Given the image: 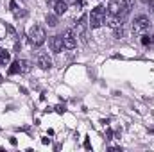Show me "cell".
<instances>
[{
  "label": "cell",
  "instance_id": "cell-1",
  "mask_svg": "<svg viewBox=\"0 0 154 152\" xmlns=\"http://www.w3.org/2000/svg\"><path fill=\"white\" fill-rule=\"evenodd\" d=\"M104 20H106V9H104V5H97L95 9H91V13L88 16V22H90L88 25L91 29H99L104 23Z\"/></svg>",
  "mask_w": 154,
  "mask_h": 152
},
{
  "label": "cell",
  "instance_id": "cell-2",
  "mask_svg": "<svg viewBox=\"0 0 154 152\" xmlns=\"http://www.w3.org/2000/svg\"><path fill=\"white\" fill-rule=\"evenodd\" d=\"M45 39H47V34H45V29L41 25L31 27V31H29V43L32 47H41L45 43Z\"/></svg>",
  "mask_w": 154,
  "mask_h": 152
},
{
  "label": "cell",
  "instance_id": "cell-3",
  "mask_svg": "<svg viewBox=\"0 0 154 152\" xmlns=\"http://www.w3.org/2000/svg\"><path fill=\"white\" fill-rule=\"evenodd\" d=\"M149 18L145 16V14H140V16H136L134 18V22H133V34H136V36H142L143 32H147L149 31Z\"/></svg>",
  "mask_w": 154,
  "mask_h": 152
},
{
  "label": "cell",
  "instance_id": "cell-4",
  "mask_svg": "<svg viewBox=\"0 0 154 152\" xmlns=\"http://www.w3.org/2000/svg\"><path fill=\"white\" fill-rule=\"evenodd\" d=\"M75 36L77 38H81L82 43H88V38H86V16H81L79 18V22L75 23Z\"/></svg>",
  "mask_w": 154,
  "mask_h": 152
},
{
  "label": "cell",
  "instance_id": "cell-5",
  "mask_svg": "<svg viewBox=\"0 0 154 152\" xmlns=\"http://www.w3.org/2000/svg\"><path fill=\"white\" fill-rule=\"evenodd\" d=\"M63 43H65V48H70V50L77 47V36L72 29H66L63 32Z\"/></svg>",
  "mask_w": 154,
  "mask_h": 152
},
{
  "label": "cell",
  "instance_id": "cell-6",
  "mask_svg": "<svg viewBox=\"0 0 154 152\" xmlns=\"http://www.w3.org/2000/svg\"><path fill=\"white\" fill-rule=\"evenodd\" d=\"M48 47H50V50H52L54 54H59V52L63 50V47H65L63 36H50V38H48Z\"/></svg>",
  "mask_w": 154,
  "mask_h": 152
},
{
  "label": "cell",
  "instance_id": "cell-7",
  "mask_svg": "<svg viewBox=\"0 0 154 152\" xmlns=\"http://www.w3.org/2000/svg\"><path fill=\"white\" fill-rule=\"evenodd\" d=\"M36 63H38V66L41 70H50V68H52V59H50L48 54H45V52H39L38 54Z\"/></svg>",
  "mask_w": 154,
  "mask_h": 152
},
{
  "label": "cell",
  "instance_id": "cell-8",
  "mask_svg": "<svg viewBox=\"0 0 154 152\" xmlns=\"http://www.w3.org/2000/svg\"><path fill=\"white\" fill-rule=\"evenodd\" d=\"M133 7H134V0H122V2H120V13H118V16L125 18V16L131 13Z\"/></svg>",
  "mask_w": 154,
  "mask_h": 152
},
{
  "label": "cell",
  "instance_id": "cell-9",
  "mask_svg": "<svg viewBox=\"0 0 154 152\" xmlns=\"http://www.w3.org/2000/svg\"><path fill=\"white\" fill-rule=\"evenodd\" d=\"M124 22H125V18H122V16H118V14L108 18V25H109L113 31H116V29H124Z\"/></svg>",
  "mask_w": 154,
  "mask_h": 152
},
{
  "label": "cell",
  "instance_id": "cell-10",
  "mask_svg": "<svg viewBox=\"0 0 154 152\" xmlns=\"http://www.w3.org/2000/svg\"><path fill=\"white\" fill-rule=\"evenodd\" d=\"M66 9H68V4H66L65 0H57V4L54 5V13H56L57 16H59V14H65Z\"/></svg>",
  "mask_w": 154,
  "mask_h": 152
},
{
  "label": "cell",
  "instance_id": "cell-11",
  "mask_svg": "<svg viewBox=\"0 0 154 152\" xmlns=\"http://www.w3.org/2000/svg\"><path fill=\"white\" fill-rule=\"evenodd\" d=\"M9 63H11V54L5 48H0V65L2 66H7Z\"/></svg>",
  "mask_w": 154,
  "mask_h": 152
},
{
  "label": "cell",
  "instance_id": "cell-12",
  "mask_svg": "<svg viewBox=\"0 0 154 152\" xmlns=\"http://www.w3.org/2000/svg\"><path fill=\"white\" fill-rule=\"evenodd\" d=\"M18 65H20V74H29V72H31V68H32L31 61H27V59H20V61H18Z\"/></svg>",
  "mask_w": 154,
  "mask_h": 152
},
{
  "label": "cell",
  "instance_id": "cell-13",
  "mask_svg": "<svg viewBox=\"0 0 154 152\" xmlns=\"http://www.w3.org/2000/svg\"><path fill=\"white\" fill-rule=\"evenodd\" d=\"M108 13L111 14V16H115L120 13V2H116V0H111L109 2V5H108Z\"/></svg>",
  "mask_w": 154,
  "mask_h": 152
},
{
  "label": "cell",
  "instance_id": "cell-14",
  "mask_svg": "<svg viewBox=\"0 0 154 152\" xmlns=\"http://www.w3.org/2000/svg\"><path fill=\"white\" fill-rule=\"evenodd\" d=\"M47 23H48V27H56L57 25V14H47Z\"/></svg>",
  "mask_w": 154,
  "mask_h": 152
},
{
  "label": "cell",
  "instance_id": "cell-15",
  "mask_svg": "<svg viewBox=\"0 0 154 152\" xmlns=\"http://www.w3.org/2000/svg\"><path fill=\"white\" fill-rule=\"evenodd\" d=\"M7 74H9V75H14V74H20V65H18V61H14V63L11 65V68L7 70Z\"/></svg>",
  "mask_w": 154,
  "mask_h": 152
},
{
  "label": "cell",
  "instance_id": "cell-16",
  "mask_svg": "<svg viewBox=\"0 0 154 152\" xmlns=\"http://www.w3.org/2000/svg\"><path fill=\"white\" fill-rule=\"evenodd\" d=\"M7 38V23L0 22V39H5Z\"/></svg>",
  "mask_w": 154,
  "mask_h": 152
},
{
  "label": "cell",
  "instance_id": "cell-17",
  "mask_svg": "<svg viewBox=\"0 0 154 152\" xmlns=\"http://www.w3.org/2000/svg\"><path fill=\"white\" fill-rule=\"evenodd\" d=\"M142 45H151V38H149L145 32L142 34Z\"/></svg>",
  "mask_w": 154,
  "mask_h": 152
},
{
  "label": "cell",
  "instance_id": "cell-18",
  "mask_svg": "<svg viewBox=\"0 0 154 152\" xmlns=\"http://www.w3.org/2000/svg\"><path fill=\"white\" fill-rule=\"evenodd\" d=\"M143 2L149 5V11H151V13L154 14V0H143Z\"/></svg>",
  "mask_w": 154,
  "mask_h": 152
},
{
  "label": "cell",
  "instance_id": "cell-19",
  "mask_svg": "<svg viewBox=\"0 0 154 152\" xmlns=\"http://www.w3.org/2000/svg\"><path fill=\"white\" fill-rule=\"evenodd\" d=\"M115 38L116 39L124 38V29H116V31H115Z\"/></svg>",
  "mask_w": 154,
  "mask_h": 152
},
{
  "label": "cell",
  "instance_id": "cell-20",
  "mask_svg": "<svg viewBox=\"0 0 154 152\" xmlns=\"http://www.w3.org/2000/svg\"><path fill=\"white\" fill-rule=\"evenodd\" d=\"M56 111L57 113H65V106H56Z\"/></svg>",
  "mask_w": 154,
  "mask_h": 152
},
{
  "label": "cell",
  "instance_id": "cell-21",
  "mask_svg": "<svg viewBox=\"0 0 154 152\" xmlns=\"http://www.w3.org/2000/svg\"><path fill=\"white\" fill-rule=\"evenodd\" d=\"M106 136H108V140H109V138L113 136V131H111V129H108V131H106Z\"/></svg>",
  "mask_w": 154,
  "mask_h": 152
},
{
  "label": "cell",
  "instance_id": "cell-22",
  "mask_svg": "<svg viewBox=\"0 0 154 152\" xmlns=\"http://www.w3.org/2000/svg\"><path fill=\"white\" fill-rule=\"evenodd\" d=\"M41 143H43V145H48V143H50V138H43Z\"/></svg>",
  "mask_w": 154,
  "mask_h": 152
},
{
  "label": "cell",
  "instance_id": "cell-23",
  "mask_svg": "<svg viewBox=\"0 0 154 152\" xmlns=\"http://www.w3.org/2000/svg\"><path fill=\"white\" fill-rule=\"evenodd\" d=\"M84 149H91V145H90V141H88V140H84Z\"/></svg>",
  "mask_w": 154,
  "mask_h": 152
},
{
  "label": "cell",
  "instance_id": "cell-24",
  "mask_svg": "<svg viewBox=\"0 0 154 152\" xmlns=\"http://www.w3.org/2000/svg\"><path fill=\"white\" fill-rule=\"evenodd\" d=\"M47 4H48V5H56V4H57V0H47Z\"/></svg>",
  "mask_w": 154,
  "mask_h": 152
},
{
  "label": "cell",
  "instance_id": "cell-25",
  "mask_svg": "<svg viewBox=\"0 0 154 152\" xmlns=\"http://www.w3.org/2000/svg\"><path fill=\"white\" fill-rule=\"evenodd\" d=\"M151 43H154V36H151Z\"/></svg>",
  "mask_w": 154,
  "mask_h": 152
}]
</instances>
